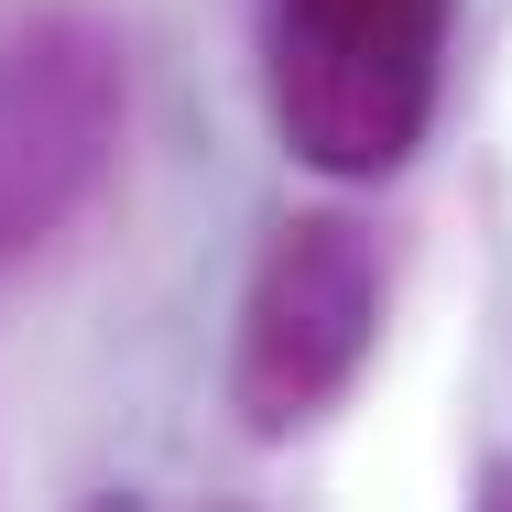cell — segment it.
<instances>
[{
    "label": "cell",
    "mask_w": 512,
    "mask_h": 512,
    "mask_svg": "<svg viewBox=\"0 0 512 512\" xmlns=\"http://www.w3.org/2000/svg\"><path fill=\"white\" fill-rule=\"evenodd\" d=\"M447 33L458 0H262V77L284 153L338 186L404 175L436 120Z\"/></svg>",
    "instance_id": "6da1fadb"
},
{
    "label": "cell",
    "mask_w": 512,
    "mask_h": 512,
    "mask_svg": "<svg viewBox=\"0 0 512 512\" xmlns=\"http://www.w3.org/2000/svg\"><path fill=\"white\" fill-rule=\"evenodd\" d=\"M382 327V251L360 218L306 207L262 240L251 295H240V349H229V414L273 447L338 404L371 360Z\"/></svg>",
    "instance_id": "7a4b0ae2"
},
{
    "label": "cell",
    "mask_w": 512,
    "mask_h": 512,
    "mask_svg": "<svg viewBox=\"0 0 512 512\" xmlns=\"http://www.w3.org/2000/svg\"><path fill=\"white\" fill-rule=\"evenodd\" d=\"M131 55L99 22L55 11L0 44V262H33L120 164Z\"/></svg>",
    "instance_id": "3957f363"
},
{
    "label": "cell",
    "mask_w": 512,
    "mask_h": 512,
    "mask_svg": "<svg viewBox=\"0 0 512 512\" xmlns=\"http://www.w3.org/2000/svg\"><path fill=\"white\" fill-rule=\"evenodd\" d=\"M480 512H512V469H491V480H480Z\"/></svg>",
    "instance_id": "277c9868"
},
{
    "label": "cell",
    "mask_w": 512,
    "mask_h": 512,
    "mask_svg": "<svg viewBox=\"0 0 512 512\" xmlns=\"http://www.w3.org/2000/svg\"><path fill=\"white\" fill-rule=\"evenodd\" d=\"M88 512H142V502H131V491H109V502H88Z\"/></svg>",
    "instance_id": "5b68a950"
},
{
    "label": "cell",
    "mask_w": 512,
    "mask_h": 512,
    "mask_svg": "<svg viewBox=\"0 0 512 512\" xmlns=\"http://www.w3.org/2000/svg\"><path fill=\"white\" fill-rule=\"evenodd\" d=\"M229 512H240V502H229Z\"/></svg>",
    "instance_id": "8992f818"
}]
</instances>
